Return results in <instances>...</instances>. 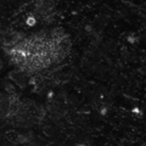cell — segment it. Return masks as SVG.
<instances>
[{
    "label": "cell",
    "instance_id": "cell-1",
    "mask_svg": "<svg viewBox=\"0 0 146 146\" xmlns=\"http://www.w3.org/2000/svg\"><path fill=\"white\" fill-rule=\"evenodd\" d=\"M13 74H12V79L16 82V83L18 85H22L23 86L26 84V76H25V73H22V72H12Z\"/></svg>",
    "mask_w": 146,
    "mask_h": 146
}]
</instances>
